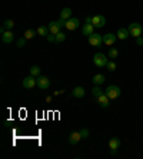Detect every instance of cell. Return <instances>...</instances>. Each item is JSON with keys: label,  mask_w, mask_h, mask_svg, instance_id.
<instances>
[{"label": "cell", "mask_w": 143, "mask_h": 159, "mask_svg": "<svg viewBox=\"0 0 143 159\" xmlns=\"http://www.w3.org/2000/svg\"><path fill=\"white\" fill-rule=\"evenodd\" d=\"M105 93L109 96L110 101H114V99H117V97L122 95V90H120V88L116 86V85H110V86H107V89L105 90Z\"/></svg>", "instance_id": "cell-1"}, {"label": "cell", "mask_w": 143, "mask_h": 159, "mask_svg": "<svg viewBox=\"0 0 143 159\" xmlns=\"http://www.w3.org/2000/svg\"><path fill=\"white\" fill-rule=\"evenodd\" d=\"M93 62L94 65L97 67H103V66H106L107 63H109V58H106L103 53H96L93 56Z\"/></svg>", "instance_id": "cell-2"}, {"label": "cell", "mask_w": 143, "mask_h": 159, "mask_svg": "<svg viewBox=\"0 0 143 159\" xmlns=\"http://www.w3.org/2000/svg\"><path fill=\"white\" fill-rule=\"evenodd\" d=\"M129 29V32H130V36H133V38H139L140 34H142V25L140 23H130V26L127 27Z\"/></svg>", "instance_id": "cell-3"}, {"label": "cell", "mask_w": 143, "mask_h": 159, "mask_svg": "<svg viewBox=\"0 0 143 159\" xmlns=\"http://www.w3.org/2000/svg\"><path fill=\"white\" fill-rule=\"evenodd\" d=\"M37 88L40 89V90H46V89H49L50 86V80L47 76H37Z\"/></svg>", "instance_id": "cell-4"}, {"label": "cell", "mask_w": 143, "mask_h": 159, "mask_svg": "<svg viewBox=\"0 0 143 159\" xmlns=\"http://www.w3.org/2000/svg\"><path fill=\"white\" fill-rule=\"evenodd\" d=\"M89 43L94 47H100L103 43V36H100L99 33H93L89 36Z\"/></svg>", "instance_id": "cell-5"}, {"label": "cell", "mask_w": 143, "mask_h": 159, "mask_svg": "<svg viewBox=\"0 0 143 159\" xmlns=\"http://www.w3.org/2000/svg\"><path fill=\"white\" fill-rule=\"evenodd\" d=\"M92 25H93L94 27H97V29L105 27V25H106V19H105V16H102V14H96V16L92 17Z\"/></svg>", "instance_id": "cell-6"}, {"label": "cell", "mask_w": 143, "mask_h": 159, "mask_svg": "<svg viewBox=\"0 0 143 159\" xmlns=\"http://www.w3.org/2000/svg\"><path fill=\"white\" fill-rule=\"evenodd\" d=\"M23 88H26V89H33L34 86H37V80L34 79V76H27V78H25L23 79Z\"/></svg>", "instance_id": "cell-7"}, {"label": "cell", "mask_w": 143, "mask_h": 159, "mask_svg": "<svg viewBox=\"0 0 143 159\" xmlns=\"http://www.w3.org/2000/svg\"><path fill=\"white\" fill-rule=\"evenodd\" d=\"M120 145H122V142H120V139L119 138H112L110 141H109V148H110V152L113 153V155L117 152V149L120 148Z\"/></svg>", "instance_id": "cell-8"}, {"label": "cell", "mask_w": 143, "mask_h": 159, "mask_svg": "<svg viewBox=\"0 0 143 159\" xmlns=\"http://www.w3.org/2000/svg\"><path fill=\"white\" fill-rule=\"evenodd\" d=\"M79 27V19L77 17H70L69 20H66V29L67 30H76Z\"/></svg>", "instance_id": "cell-9"}, {"label": "cell", "mask_w": 143, "mask_h": 159, "mask_svg": "<svg viewBox=\"0 0 143 159\" xmlns=\"http://www.w3.org/2000/svg\"><path fill=\"white\" fill-rule=\"evenodd\" d=\"M80 141H82V135H80V132H72V133L69 135V143L70 145H77Z\"/></svg>", "instance_id": "cell-10"}, {"label": "cell", "mask_w": 143, "mask_h": 159, "mask_svg": "<svg viewBox=\"0 0 143 159\" xmlns=\"http://www.w3.org/2000/svg\"><path fill=\"white\" fill-rule=\"evenodd\" d=\"M97 103L102 108H109V105H110V99H109V96H107L106 93H103V95H100V96L97 97Z\"/></svg>", "instance_id": "cell-11"}, {"label": "cell", "mask_w": 143, "mask_h": 159, "mask_svg": "<svg viewBox=\"0 0 143 159\" xmlns=\"http://www.w3.org/2000/svg\"><path fill=\"white\" fill-rule=\"evenodd\" d=\"M116 39H117V36L113 33H106L105 36H103V43L105 45H107V46H112L114 42H116Z\"/></svg>", "instance_id": "cell-12"}, {"label": "cell", "mask_w": 143, "mask_h": 159, "mask_svg": "<svg viewBox=\"0 0 143 159\" xmlns=\"http://www.w3.org/2000/svg\"><path fill=\"white\" fill-rule=\"evenodd\" d=\"M93 30H94V26L92 25V23H85V26L82 27V34H83V36H87V38H89L90 34L94 33Z\"/></svg>", "instance_id": "cell-13"}, {"label": "cell", "mask_w": 143, "mask_h": 159, "mask_svg": "<svg viewBox=\"0 0 143 159\" xmlns=\"http://www.w3.org/2000/svg\"><path fill=\"white\" fill-rule=\"evenodd\" d=\"M116 36H117V39H120V40H126L129 36H130V32H129V29H125V27H120V29L117 30V33H116Z\"/></svg>", "instance_id": "cell-14"}, {"label": "cell", "mask_w": 143, "mask_h": 159, "mask_svg": "<svg viewBox=\"0 0 143 159\" xmlns=\"http://www.w3.org/2000/svg\"><path fill=\"white\" fill-rule=\"evenodd\" d=\"M13 33H12V30H6L3 34H2V40H3V43H6V45H9V43H12L13 42Z\"/></svg>", "instance_id": "cell-15"}, {"label": "cell", "mask_w": 143, "mask_h": 159, "mask_svg": "<svg viewBox=\"0 0 143 159\" xmlns=\"http://www.w3.org/2000/svg\"><path fill=\"white\" fill-rule=\"evenodd\" d=\"M85 95H86V90L82 86H76V88L73 89V92H72V96H74V97H83Z\"/></svg>", "instance_id": "cell-16"}, {"label": "cell", "mask_w": 143, "mask_h": 159, "mask_svg": "<svg viewBox=\"0 0 143 159\" xmlns=\"http://www.w3.org/2000/svg\"><path fill=\"white\" fill-rule=\"evenodd\" d=\"M47 27H49V30H50V33L52 34H57L62 30L60 26L57 25V22H50L49 25H47Z\"/></svg>", "instance_id": "cell-17"}, {"label": "cell", "mask_w": 143, "mask_h": 159, "mask_svg": "<svg viewBox=\"0 0 143 159\" xmlns=\"http://www.w3.org/2000/svg\"><path fill=\"white\" fill-rule=\"evenodd\" d=\"M72 17V9L70 7H65L60 12V19H65V20H69Z\"/></svg>", "instance_id": "cell-18"}, {"label": "cell", "mask_w": 143, "mask_h": 159, "mask_svg": "<svg viewBox=\"0 0 143 159\" xmlns=\"http://www.w3.org/2000/svg\"><path fill=\"white\" fill-rule=\"evenodd\" d=\"M36 32H37V34H40V36H43V38H47V36L50 34V30H49L47 26H40Z\"/></svg>", "instance_id": "cell-19"}, {"label": "cell", "mask_w": 143, "mask_h": 159, "mask_svg": "<svg viewBox=\"0 0 143 159\" xmlns=\"http://www.w3.org/2000/svg\"><path fill=\"white\" fill-rule=\"evenodd\" d=\"M92 82H93L96 86H100V85L105 82V76L100 75V73H97V75H94L93 76V79H92Z\"/></svg>", "instance_id": "cell-20"}, {"label": "cell", "mask_w": 143, "mask_h": 159, "mask_svg": "<svg viewBox=\"0 0 143 159\" xmlns=\"http://www.w3.org/2000/svg\"><path fill=\"white\" fill-rule=\"evenodd\" d=\"M36 33H37V32H34L33 29H27V30L25 32V36H23V38H26V39L29 40V39H33V38H34V36H36Z\"/></svg>", "instance_id": "cell-21"}, {"label": "cell", "mask_w": 143, "mask_h": 159, "mask_svg": "<svg viewBox=\"0 0 143 159\" xmlns=\"http://www.w3.org/2000/svg\"><path fill=\"white\" fill-rule=\"evenodd\" d=\"M92 95H93L94 97H99L100 95H103V90L100 89V86H94V88L92 89Z\"/></svg>", "instance_id": "cell-22"}, {"label": "cell", "mask_w": 143, "mask_h": 159, "mask_svg": "<svg viewBox=\"0 0 143 159\" xmlns=\"http://www.w3.org/2000/svg\"><path fill=\"white\" fill-rule=\"evenodd\" d=\"M65 40H66V34L60 30V32L56 34V43H63Z\"/></svg>", "instance_id": "cell-23"}, {"label": "cell", "mask_w": 143, "mask_h": 159, "mask_svg": "<svg viewBox=\"0 0 143 159\" xmlns=\"http://www.w3.org/2000/svg\"><path fill=\"white\" fill-rule=\"evenodd\" d=\"M30 75H32V76H40V67L36 66V65L32 66V67H30Z\"/></svg>", "instance_id": "cell-24"}, {"label": "cell", "mask_w": 143, "mask_h": 159, "mask_svg": "<svg viewBox=\"0 0 143 159\" xmlns=\"http://www.w3.org/2000/svg\"><path fill=\"white\" fill-rule=\"evenodd\" d=\"M3 26L6 27V30H12V29H13V26H14V22H13L12 19H7V20H4Z\"/></svg>", "instance_id": "cell-25"}, {"label": "cell", "mask_w": 143, "mask_h": 159, "mask_svg": "<svg viewBox=\"0 0 143 159\" xmlns=\"http://www.w3.org/2000/svg\"><path fill=\"white\" fill-rule=\"evenodd\" d=\"M119 56V50L117 49H114V47H110V49H109V58L112 59V60H113L114 58H117Z\"/></svg>", "instance_id": "cell-26"}, {"label": "cell", "mask_w": 143, "mask_h": 159, "mask_svg": "<svg viewBox=\"0 0 143 159\" xmlns=\"http://www.w3.org/2000/svg\"><path fill=\"white\" fill-rule=\"evenodd\" d=\"M106 67H107V70H109V72H114V70H116V63L112 60V62H109L106 65Z\"/></svg>", "instance_id": "cell-27"}, {"label": "cell", "mask_w": 143, "mask_h": 159, "mask_svg": "<svg viewBox=\"0 0 143 159\" xmlns=\"http://www.w3.org/2000/svg\"><path fill=\"white\" fill-rule=\"evenodd\" d=\"M80 135H82V139H87V138H89V130H87V129H82V130H80Z\"/></svg>", "instance_id": "cell-28"}, {"label": "cell", "mask_w": 143, "mask_h": 159, "mask_svg": "<svg viewBox=\"0 0 143 159\" xmlns=\"http://www.w3.org/2000/svg\"><path fill=\"white\" fill-rule=\"evenodd\" d=\"M26 40H27V39H26V38H22V39H19V40H17V47H23V46H25Z\"/></svg>", "instance_id": "cell-29"}, {"label": "cell", "mask_w": 143, "mask_h": 159, "mask_svg": "<svg viewBox=\"0 0 143 159\" xmlns=\"http://www.w3.org/2000/svg\"><path fill=\"white\" fill-rule=\"evenodd\" d=\"M56 22H57V25L60 26V29L66 27V20H65V19H59V20H56Z\"/></svg>", "instance_id": "cell-30"}, {"label": "cell", "mask_w": 143, "mask_h": 159, "mask_svg": "<svg viewBox=\"0 0 143 159\" xmlns=\"http://www.w3.org/2000/svg\"><path fill=\"white\" fill-rule=\"evenodd\" d=\"M47 40H49V42H56V34H52V33H50L49 36H47Z\"/></svg>", "instance_id": "cell-31"}, {"label": "cell", "mask_w": 143, "mask_h": 159, "mask_svg": "<svg viewBox=\"0 0 143 159\" xmlns=\"http://www.w3.org/2000/svg\"><path fill=\"white\" fill-rule=\"evenodd\" d=\"M136 43H137L139 46H142V45H143V39L140 38V36H139V38H136Z\"/></svg>", "instance_id": "cell-32"}, {"label": "cell", "mask_w": 143, "mask_h": 159, "mask_svg": "<svg viewBox=\"0 0 143 159\" xmlns=\"http://www.w3.org/2000/svg\"><path fill=\"white\" fill-rule=\"evenodd\" d=\"M86 23H92V17H90V16L86 17Z\"/></svg>", "instance_id": "cell-33"}, {"label": "cell", "mask_w": 143, "mask_h": 159, "mask_svg": "<svg viewBox=\"0 0 143 159\" xmlns=\"http://www.w3.org/2000/svg\"><path fill=\"white\" fill-rule=\"evenodd\" d=\"M63 93V90H57V92H54V96H57V95H62Z\"/></svg>", "instance_id": "cell-34"}, {"label": "cell", "mask_w": 143, "mask_h": 159, "mask_svg": "<svg viewBox=\"0 0 143 159\" xmlns=\"http://www.w3.org/2000/svg\"><path fill=\"white\" fill-rule=\"evenodd\" d=\"M46 102H47V103H50V102H52V96H47V97H46Z\"/></svg>", "instance_id": "cell-35"}]
</instances>
